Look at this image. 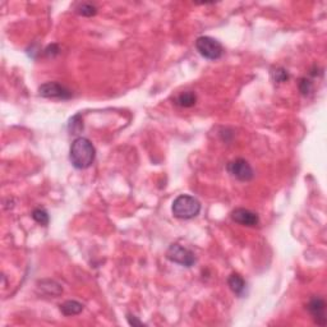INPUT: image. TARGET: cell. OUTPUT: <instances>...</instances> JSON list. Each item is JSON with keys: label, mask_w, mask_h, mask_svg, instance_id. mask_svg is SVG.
Returning a JSON list of instances; mask_svg holds the SVG:
<instances>
[{"label": "cell", "mask_w": 327, "mask_h": 327, "mask_svg": "<svg viewBox=\"0 0 327 327\" xmlns=\"http://www.w3.org/2000/svg\"><path fill=\"white\" fill-rule=\"evenodd\" d=\"M96 157V150L92 142L85 137H78L72 142L69 150V159L76 169H87L94 164Z\"/></svg>", "instance_id": "cell-1"}, {"label": "cell", "mask_w": 327, "mask_h": 327, "mask_svg": "<svg viewBox=\"0 0 327 327\" xmlns=\"http://www.w3.org/2000/svg\"><path fill=\"white\" fill-rule=\"evenodd\" d=\"M173 215L180 220H189L200 214L201 204L197 198L189 195H180L173 202L171 206Z\"/></svg>", "instance_id": "cell-2"}, {"label": "cell", "mask_w": 327, "mask_h": 327, "mask_svg": "<svg viewBox=\"0 0 327 327\" xmlns=\"http://www.w3.org/2000/svg\"><path fill=\"white\" fill-rule=\"evenodd\" d=\"M196 49L201 55L206 58L209 60H218L220 59L222 54H224V49L222 45L214 37L210 36H201L196 40Z\"/></svg>", "instance_id": "cell-3"}, {"label": "cell", "mask_w": 327, "mask_h": 327, "mask_svg": "<svg viewBox=\"0 0 327 327\" xmlns=\"http://www.w3.org/2000/svg\"><path fill=\"white\" fill-rule=\"evenodd\" d=\"M166 258L184 267H192L196 263L195 253L180 244H171L166 251Z\"/></svg>", "instance_id": "cell-4"}, {"label": "cell", "mask_w": 327, "mask_h": 327, "mask_svg": "<svg viewBox=\"0 0 327 327\" xmlns=\"http://www.w3.org/2000/svg\"><path fill=\"white\" fill-rule=\"evenodd\" d=\"M226 169L227 173L231 177L240 180V182H249L254 177L253 169L249 165V162L245 161L244 159H235L233 161H230L227 164Z\"/></svg>", "instance_id": "cell-5"}, {"label": "cell", "mask_w": 327, "mask_h": 327, "mask_svg": "<svg viewBox=\"0 0 327 327\" xmlns=\"http://www.w3.org/2000/svg\"><path fill=\"white\" fill-rule=\"evenodd\" d=\"M38 95L46 99L56 100H68L72 98L71 90L58 82H46L38 87Z\"/></svg>", "instance_id": "cell-6"}, {"label": "cell", "mask_w": 327, "mask_h": 327, "mask_svg": "<svg viewBox=\"0 0 327 327\" xmlns=\"http://www.w3.org/2000/svg\"><path fill=\"white\" fill-rule=\"evenodd\" d=\"M308 311H310L316 324L320 325V326H325L327 324L326 303H325L322 298L313 297L308 303Z\"/></svg>", "instance_id": "cell-7"}, {"label": "cell", "mask_w": 327, "mask_h": 327, "mask_svg": "<svg viewBox=\"0 0 327 327\" xmlns=\"http://www.w3.org/2000/svg\"><path fill=\"white\" fill-rule=\"evenodd\" d=\"M231 218H233V221H235L236 224L244 225V226H256L259 222L258 215L247 209L234 210L231 213Z\"/></svg>", "instance_id": "cell-8"}, {"label": "cell", "mask_w": 327, "mask_h": 327, "mask_svg": "<svg viewBox=\"0 0 327 327\" xmlns=\"http://www.w3.org/2000/svg\"><path fill=\"white\" fill-rule=\"evenodd\" d=\"M227 284H229L230 289L234 294H236L238 297H243L245 292V288H247V284L245 280L239 274H231L227 279Z\"/></svg>", "instance_id": "cell-9"}, {"label": "cell", "mask_w": 327, "mask_h": 327, "mask_svg": "<svg viewBox=\"0 0 327 327\" xmlns=\"http://www.w3.org/2000/svg\"><path fill=\"white\" fill-rule=\"evenodd\" d=\"M83 311V304L77 301H67L60 306V312L64 316L80 315Z\"/></svg>", "instance_id": "cell-10"}, {"label": "cell", "mask_w": 327, "mask_h": 327, "mask_svg": "<svg viewBox=\"0 0 327 327\" xmlns=\"http://www.w3.org/2000/svg\"><path fill=\"white\" fill-rule=\"evenodd\" d=\"M196 101H197V96H196L195 92L187 91L178 96L175 104L180 108H192L196 105Z\"/></svg>", "instance_id": "cell-11"}, {"label": "cell", "mask_w": 327, "mask_h": 327, "mask_svg": "<svg viewBox=\"0 0 327 327\" xmlns=\"http://www.w3.org/2000/svg\"><path fill=\"white\" fill-rule=\"evenodd\" d=\"M32 218L37 222V224L42 225V226H46L50 221L49 218V214L46 213V210L44 209H35L32 211Z\"/></svg>", "instance_id": "cell-12"}, {"label": "cell", "mask_w": 327, "mask_h": 327, "mask_svg": "<svg viewBox=\"0 0 327 327\" xmlns=\"http://www.w3.org/2000/svg\"><path fill=\"white\" fill-rule=\"evenodd\" d=\"M69 130H71L72 134H78L81 130H83V123L81 114L74 115L73 118L69 120Z\"/></svg>", "instance_id": "cell-13"}, {"label": "cell", "mask_w": 327, "mask_h": 327, "mask_svg": "<svg viewBox=\"0 0 327 327\" xmlns=\"http://www.w3.org/2000/svg\"><path fill=\"white\" fill-rule=\"evenodd\" d=\"M77 12L80 13L81 15H85V17H92V15L98 13V9H96L95 5H92V4L83 3L77 8Z\"/></svg>", "instance_id": "cell-14"}, {"label": "cell", "mask_w": 327, "mask_h": 327, "mask_svg": "<svg viewBox=\"0 0 327 327\" xmlns=\"http://www.w3.org/2000/svg\"><path fill=\"white\" fill-rule=\"evenodd\" d=\"M272 77H274V81L277 83H283L286 82L289 80V74L284 68H276L272 72Z\"/></svg>", "instance_id": "cell-15"}, {"label": "cell", "mask_w": 327, "mask_h": 327, "mask_svg": "<svg viewBox=\"0 0 327 327\" xmlns=\"http://www.w3.org/2000/svg\"><path fill=\"white\" fill-rule=\"evenodd\" d=\"M299 90L303 95H310L313 91V83L307 78H302L299 82Z\"/></svg>", "instance_id": "cell-16"}, {"label": "cell", "mask_w": 327, "mask_h": 327, "mask_svg": "<svg viewBox=\"0 0 327 327\" xmlns=\"http://www.w3.org/2000/svg\"><path fill=\"white\" fill-rule=\"evenodd\" d=\"M127 319H128V322H129V325H132V326H142V325H143V322L139 321L136 316L128 315Z\"/></svg>", "instance_id": "cell-17"}]
</instances>
